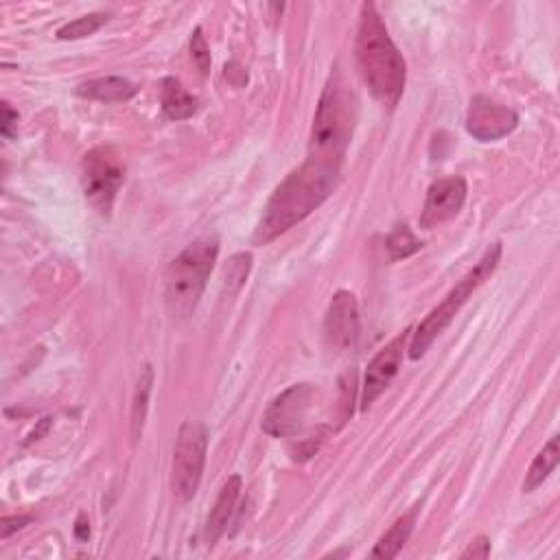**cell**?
Segmentation results:
<instances>
[{
  "mask_svg": "<svg viewBox=\"0 0 560 560\" xmlns=\"http://www.w3.org/2000/svg\"><path fill=\"white\" fill-rule=\"evenodd\" d=\"M337 180H340V167L307 158L305 165L289 173L278 184V189L265 206L261 224L256 228L254 243H270L300 224L302 219H307L315 208H320L329 200Z\"/></svg>",
  "mask_w": 560,
  "mask_h": 560,
  "instance_id": "cell-1",
  "label": "cell"
},
{
  "mask_svg": "<svg viewBox=\"0 0 560 560\" xmlns=\"http://www.w3.org/2000/svg\"><path fill=\"white\" fill-rule=\"evenodd\" d=\"M355 55L359 73L364 77V84L372 92V97L388 105V108H394L405 90L407 64L372 3L361 5Z\"/></svg>",
  "mask_w": 560,
  "mask_h": 560,
  "instance_id": "cell-2",
  "label": "cell"
},
{
  "mask_svg": "<svg viewBox=\"0 0 560 560\" xmlns=\"http://www.w3.org/2000/svg\"><path fill=\"white\" fill-rule=\"evenodd\" d=\"M355 125V97L348 92V86L340 73L331 75L326 84L318 112L313 116L309 156L326 165L342 167L346 147L353 136Z\"/></svg>",
  "mask_w": 560,
  "mask_h": 560,
  "instance_id": "cell-3",
  "label": "cell"
},
{
  "mask_svg": "<svg viewBox=\"0 0 560 560\" xmlns=\"http://www.w3.org/2000/svg\"><path fill=\"white\" fill-rule=\"evenodd\" d=\"M219 245L215 239L191 243L165 274V302L173 320H184L200 302L208 276L217 261Z\"/></svg>",
  "mask_w": 560,
  "mask_h": 560,
  "instance_id": "cell-4",
  "label": "cell"
},
{
  "mask_svg": "<svg viewBox=\"0 0 560 560\" xmlns=\"http://www.w3.org/2000/svg\"><path fill=\"white\" fill-rule=\"evenodd\" d=\"M499 261H501V243H493L484 252L480 263H477L473 270L449 291L447 298L416 326V333L412 335V342H410V357L414 361L427 353L429 346L434 344L438 335L445 333V329L453 322L455 315H458L460 309L466 305V300H469L475 291L480 289L490 276H493Z\"/></svg>",
  "mask_w": 560,
  "mask_h": 560,
  "instance_id": "cell-5",
  "label": "cell"
},
{
  "mask_svg": "<svg viewBox=\"0 0 560 560\" xmlns=\"http://www.w3.org/2000/svg\"><path fill=\"white\" fill-rule=\"evenodd\" d=\"M206 447H208L206 427L202 423H197V420H186L178 431V442H175L173 469H171V488H173V495L180 501L193 499L197 488L202 484Z\"/></svg>",
  "mask_w": 560,
  "mask_h": 560,
  "instance_id": "cell-6",
  "label": "cell"
},
{
  "mask_svg": "<svg viewBox=\"0 0 560 560\" xmlns=\"http://www.w3.org/2000/svg\"><path fill=\"white\" fill-rule=\"evenodd\" d=\"M318 390L311 383H296L280 392L263 414L261 427L272 438H289L305 429Z\"/></svg>",
  "mask_w": 560,
  "mask_h": 560,
  "instance_id": "cell-7",
  "label": "cell"
},
{
  "mask_svg": "<svg viewBox=\"0 0 560 560\" xmlns=\"http://www.w3.org/2000/svg\"><path fill=\"white\" fill-rule=\"evenodd\" d=\"M81 184L90 206L101 215H110L114 197L123 184V167L112 149H92L81 162Z\"/></svg>",
  "mask_w": 560,
  "mask_h": 560,
  "instance_id": "cell-8",
  "label": "cell"
},
{
  "mask_svg": "<svg viewBox=\"0 0 560 560\" xmlns=\"http://www.w3.org/2000/svg\"><path fill=\"white\" fill-rule=\"evenodd\" d=\"M410 333H412L410 329H405L403 333L396 335L390 344H385L375 357H372L364 377V390H361V410H368V407L375 403L385 390H388V385L394 381V377L399 375L403 350Z\"/></svg>",
  "mask_w": 560,
  "mask_h": 560,
  "instance_id": "cell-9",
  "label": "cell"
},
{
  "mask_svg": "<svg viewBox=\"0 0 560 560\" xmlns=\"http://www.w3.org/2000/svg\"><path fill=\"white\" fill-rule=\"evenodd\" d=\"M326 344L335 353H348L359 337V305L350 291H337L324 318Z\"/></svg>",
  "mask_w": 560,
  "mask_h": 560,
  "instance_id": "cell-10",
  "label": "cell"
},
{
  "mask_svg": "<svg viewBox=\"0 0 560 560\" xmlns=\"http://www.w3.org/2000/svg\"><path fill=\"white\" fill-rule=\"evenodd\" d=\"M519 125V116L515 110L506 108L490 101L488 97H475L466 112V132L475 140L490 143V140H499L515 132Z\"/></svg>",
  "mask_w": 560,
  "mask_h": 560,
  "instance_id": "cell-11",
  "label": "cell"
},
{
  "mask_svg": "<svg viewBox=\"0 0 560 560\" xmlns=\"http://www.w3.org/2000/svg\"><path fill=\"white\" fill-rule=\"evenodd\" d=\"M466 182L460 175H453V178L438 180L429 186L427 200L423 215H420V226L423 228H436L445 221H451L453 217H458L466 202Z\"/></svg>",
  "mask_w": 560,
  "mask_h": 560,
  "instance_id": "cell-12",
  "label": "cell"
},
{
  "mask_svg": "<svg viewBox=\"0 0 560 560\" xmlns=\"http://www.w3.org/2000/svg\"><path fill=\"white\" fill-rule=\"evenodd\" d=\"M241 495V477L239 475H232L230 480L221 488V493L215 501V508L210 510L208 521H206V528H204V539L206 545L213 547L219 539L221 534L226 532L228 523L232 519V512H235V506L239 501Z\"/></svg>",
  "mask_w": 560,
  "mask_h": 560,
  "instance_id": "cell-13",
  "label": "cell"
},
{
  "mask_svg": "<svg viewBox=\"0 0 560 560\" xmlns=\"http://www.w3.org/2000/svg\"><path fill=\"white\" fill-rule=\"evenodd\" d=\"M138 92V88L127 81L123 77H101V79H92L81 84L77 88V95L84 99H95V101H103V103H114V101H127L132 99Z\"/></svg>",
  "mask_w": 560,
  "mask_h": 560,
  "instance_id": "cell-14",
  "label": "cell"
},
{
  "mask_svg": "<svg viewBox=\"0 0 560 560\" xmlns=\"http://www.w3.org/2000/svg\"><path fill=\"white\" fill-rule=\"evenodd\" d=\"M160 101H162V110H165V114L171 121H184L197 112V99L189 95L180 81L173 77L162 81Z\"/></svg>",
  "mask_w": 560,
  "mask_h": 560,
  "instance_id": "cell-15",
  "label": "cell"
},
{
  "mask_svg": "<svg viewBox=\"0 0 560 560\" xmlns=\"http://www.w3.org/2000/svg\"><path fill=\"white\" fill-rule=\"evenodd\" d=\"M414 523H416V512H407L401 519H396V523L392 528L385 532L375 550H372V556L375 558H396L399 552L405 547L407 539H410V534L414 530Z\"/></svg>",
  "mask_w": 560,
  "mask_h": 560,
  "instance_id": "cell-16",
  "label": "cell"
},
{
  "mask_svg": "<svg viewBox=\"0 0 560 560\" xmlns=\"http://www.w3.org/2000/svg\"><path fill=\"white\" fill-rule=\"evenodd\" d=\"M558 455H560L558 436H554L530 464V471H528V475H525V482H523V493H532V490L543 486V482L554 473V469L558 466Z\"/></svg>",
  "mask_w": 560,
  "mask_h": 560,
  "instance_id": "cell-17",
  "label": "cell"
},
{
  "mask_svg": "<svg viewBox=\"0 0 560 560\" xmlns=\"http://www.w3.org/2000/svg\"><path fill=\"white\" fill-rule=\"evenodd\" d=\"M151 385H154V370H151V366H145L138 377L134 403H132V440L134 442H138V438L143 436L145 418H147V410H149Z\"/></svg>",
  "mask_w": 560,
  "mask_h": 560,
  "instance_id": "cell-18",
  "label": "cell"
},
{
  "mask_svg": "<svg viewBox=\"0 0 560 560\" xmlns=\"http://www.w3.org/2000/svg\"><path fill=\"white\" fill-rule=\"evenodd\" d=\"M390 252L392 261H401L407 259V256L416 254L420 248H423V241L416 239L414 232L410 230V226H396L392 235L385 241Z\"/></svg>",
  "mask_w": 560,
  "mask_h": 560,
  "instance_id": "cell-19",
  "label": "cell"
},
{
  "mask_svg": "<svg viewBox=\"0 0 560 560\" xmlns=\"http://www.w3.org/2000/svg\"><path fill=\"white\" fill-rule=\"evenodd\" d=\"M110 20L108 14H88V16H81L73 22H68L60 31H57V38L60 40H81V38H88V35L97 33L105 22Z\"/></svg>",
  "mask_w": 560,
  "mask_h": 560,
  "instance_id": "cell-20",
  "label": "cell"
},
{
  "mask_svg": "<svg viewBox=\"0 0 560 560\" xmlns=\"http://www.w3.org/2000/svg\"><path fill=\"white\" fill-rule=\"evenodd\" d=\"M252 270V254L239 252L232 256V259L224 267V285L228 289V294H237V291L245 285Z\"/></svg>",
  "mask_w": 560,
  "mask_h": 560,
  "instance_id": "cell-21",
  "label": "cell"
},
{
  "mask_svg": "<svg viewBox=\"0 0 560 560\" xmlns=\"http://www.w3.org/2000/svg\"><path fill=\"white\" fill-rule=\"evenodd\" d=\"M191 53H193L195 62H197V66H200L202 73L208 75V70H210V49H208V44H206V40H204L202 29H195V33H193Z\"/></svg>",
  "mask_w": 560,
  "mask_h": 560,
  "instance_id": "cell-22",
  "label": "cell"
},
{
  "mask_svg": "<svg viewBox=\"0 0 560 560\" xmlns=\"http://www.w3.org/2000/svg\"><path fill=\"white\" fill-rule=\"evenodd\" d=\"M490 556V541L486 536H477L475 541H471V545L466 547L462 552V558H488Z\"/></svg>",
  "mask_w": 560,
  "mask_h": 560,
  "instance_id": "cell-23",
  "label": "cell"
},
{
  "mask_svg": "<svg viewBox=\"0 0 560 560\" xmlns=\"http://www.w3.org/2000/svg\"><path fill=\"white\" fill-rule=\"evenodd\" d=\"M31 523V517H5L3 523H0V539H9L11 534H14L16 530H22L25 525Z\"/></svg>",
  "mask_w": 560,
  "mask_h": 560,
  "instance_id": "cell-24",
  "label": "cell"
},
{
  "mask_svg": "<svg viewBox=\"0 0 560 560\" xmlns=\"http://www.w3.org/2000/svg\"><path fill=\"white\" fill-rule=\"evenodd\" d=\"M18 125V112L11 110L9 103H3V125H0V132L5 138L14 136V127Z\"/></svg>",
  "mask_w": 560,
  "mask_h": 560,
  "instance_id": "cell-25",
  "label": "cell"
},
{
  "mask_svg": "<svg viewBox=\"0 0 560 560\" xmlns=\"http://www.w3.org/2000/svg\"><path fill=\"white\" fill-rule=\"evenodd\" d=\"M75 536H77L79 541H86L88 536H90V523H88L86 515H79L77 525H75Z\"/></svg>",
  "mask_w": 560,
  "mask_h": 560,
  "instance_id": "cell-26",
  "label": "cell"
}]
</instances>
